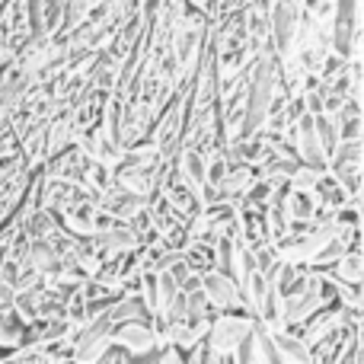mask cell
<instances>
[{
    "mask_svg": "<svg viewBox=\"0 0 364 364\" xmlns=\"http://www.w3.org/2000/svg\"><path fill=\"white\" fill-rule=\"evenodd\" d=\"M256 320L250 314H214L211 316V326H208L205 336V346L214 358H230L237 352V346L252 333Z\"/></svg>",
    "mask_w": 364,
    "mask_h": 364,
    "instance_id": "obj_1",
    "label": "cell"
},
{
    "mask_svg": "<svg viewBox=\"0 0 364 364\" xmlns=\"http://www.w3.org/2000/svg\"><path fill=\"white\" fill-rule=\"evenodd\" d=\"M198 288L201 294H205L208 307H211V314H237V310H243V294H240V284L233 282V278L220 275V272H201L198 278Z\"/></svg>",
    "mask_w": 364,
    "mask_h": 364,
    "instance_id": "obj_2",
    "label": "cell"
},
{
    "mask_svg": "<svg viewBox=\"0 0 364 364\" xmlns=\"http://www.w3.org/2000/svg\"><path fill=\"white\" fill-rule=\"evenodd\" d=\"M112 346L125 348L128 355L141 358V355L157 348V336H154L151 323H122V326L112 329Z\"/></svg>",
    "mask_w": 364,
    "mask_h": 364,
    "instance_id": "obj_3",
    "label": "cell"
},
{
    "mask_svg": "<svg viewBox=\"0 0 364 364\" xmlns=\"http://www.w3.org/2000/svg\"><path fill=\"white\" fill-rule=\"evenodd\" d=\"M361 272H364V262H361V250H355V252H346V256L339 259V262L333 265V269L326 272L333 282H339V284H348V288H358L361 284Z\"/></svg>",
    "mask_w": 364,
    "mask_h": 364,
    "instance_id": "obj_4",
    "label": "cell"
},
{
    "mask_svg": "<svg viewBox=\"0 0 364 364\" xmlns=\"http://www.w3.org/2000/svg\"><path fill=\"white\" fill-rule=\"evenodd\" d=\"M329 170H314V166H297L294 173H291L288 179V192H316L320 188V182L326 179Z\"/></svg>",
    "mask_w": 364,
    "mask_h": 364,
    "instance_id": "obj_5",
    "label": "cell"
}]
</instances>
